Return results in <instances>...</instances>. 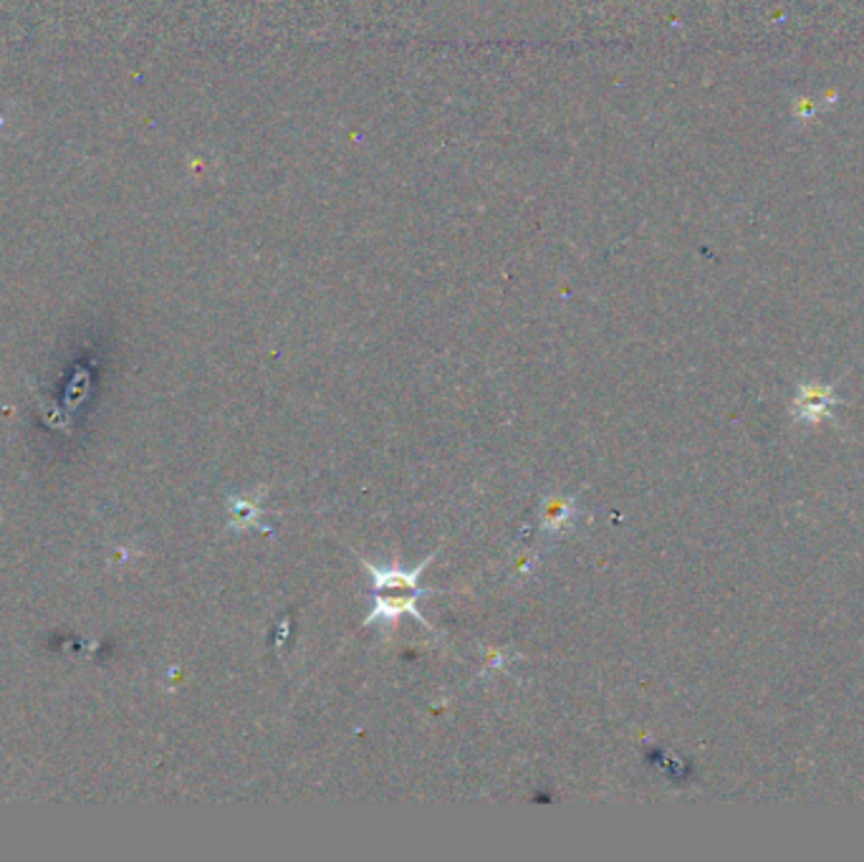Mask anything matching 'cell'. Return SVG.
Wrapping results in <instances>:
<instances>
[{"instance_id": "6da1fadb", "label": "cell", "mask_w": 864, "mask_h": 862, "mask_svg": "<svg viewBox=\"0 0 864 862\" xmlns=\"http://www.w3.org/2000/svg\"><path fill=\"white\" fill-rule=\"evenodd\" d=\"M430 559H425V562L413 572L377 570V567H372L367 559H364V567H367L369 577H372V602H374V607L367 615V625H374V622L397 625V620L405 617V615L415 617L417 622L427 625L420 612H417V600H420L423 594L430 592V590H425V586H420V574H423L425 567L430 564Z\"/></svg>"}]
</instances>
